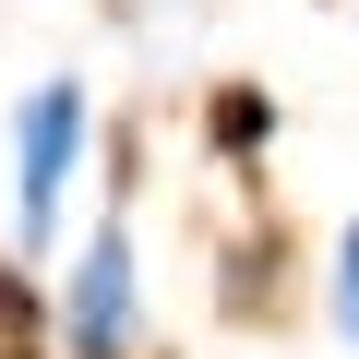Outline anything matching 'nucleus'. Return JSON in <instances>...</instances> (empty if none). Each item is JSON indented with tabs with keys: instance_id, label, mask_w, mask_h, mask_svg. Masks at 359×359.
<instances>
[{
	"instance_id": "nucleus-3",
	"label": "nucleus",
	"mask_w": 359,
	"mask_h": 359,
	"mask_svg": "<svg viewBox=\"0 0 359 359\" xmlns=\"http://www.w3.org/2000/svg\"><path fill=\"white\" fill-rule=\"evenodd\" d=\"M204 132H216V156H252V144H276V96H252V84H228Z\"/></svg>"
},
{
	"instance_id": "nucleus-2",
	"label": "nucleus",
	"mask_w": 359,
	"mask_h": 359,
	"mask_svg": "<svg viewBox=\"0 0 359 359\" xmlns=\"http://www.w3.org/2000/svg\"><path fill=\"white\" fill-rule=\"evenodd\" d=\"M72 359H132V228H96L72 264Z\"/></svg>"
},
{
	"instance_id": "nucleus-4",
	"label": "nucleus",
	"mask_w": 359,
	"mask_h": 359,
	"mask_svg": "<svg viewBox=\"0 0 359 359\" xmlns=\"http://www.w3.org/2000/svg\"><path fill=\"white\" fill-rule=\"evenodd\" d=\"M335 335H347V347H359V228H347V240H335Z\"/></svg>"
},
{
	"instance_id": "nucleus-1",
	"label": "nucleus",
	"mask_w": 359,
	"mask_h": 359,
	"mask_svg": "<svg viewBox=\"0 0 359 359\" xmlns=\"http://www.w3.org/2000/svg\"><path fill=\"white\" fill-rule=\"evenodd\" d=\"M84 84H36L13 108V216H25V252H48L60 228V192H72V156H84Z\"/></svg>"
}]
</instances>
